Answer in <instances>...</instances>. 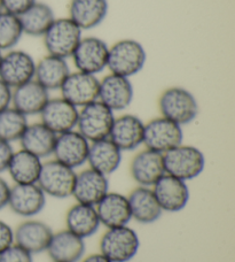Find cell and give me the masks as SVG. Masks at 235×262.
<instances>
[{"instance_id":"74e56055","label":"cell","mask_w":235,"mask_h":262,"mask_svg":"<svg viewBox=\"0 0 235 262\" xmlns=\"http://www.w3.org/2000/svg\"><path fill=\"white\" fill-rule=\"evenodd\" d=\"M13 89L0 79V113L12 106Z\"/></svg>"},{"instance_id":"9c48e42d","label":"cell","mask_w":235,"mask_h":262,"mask_svg":"<svg viewBox=\"0 0 235 262\" xmlns=\"http://www.w3.org/2000/svg\"><path fill=\"white\" fill-rule=\"evenodd\" d=\"M109 46L98 37H85L79 41L73 54L77 72L97 75L107 68Z\"/></svg>"},{"instance_id":"6da1fadb","label":"cell","mask_w":235,"mask_h":262,"mask_svg":"<svg viewBox=\"0 0 235 262\" xmlns=\"http://www.w3.org/2000/svg\"><path fill=\"white\" fill-rule=\"evenodd\" d=\"M161 116L180 127L192 123L199 115V102L185 88L172 86L162 92L158 99Z\"/></svg>"},{"instance_id":"836d02e7","label":"cell","mask_w":235,"mask_h":262,"mask_svg":"<svg viewBox=\"0 0 235 262\" xmlns=\"http://www.w3.org/2000/svg\"><path fill=\"white\" fill-rule=\"evenodd\" d=\"M0 262H34V255L14 243L0 253Z\"/></svg>"},{"instance_id":"1f68e13d","label":"cell","mask_w":235,"mask_h":262,"mask_svg":"<svg viewBox=\"0 0 235 262\" xmlns=\"http://www.w3.org/2000/svg\"><path fill=\"white\" fill-rule=\"evenodd\" d=\"M28 124L27 116L11 106L0 113V139L11 144L17 142L25 134Z\"/></svg>"},{"instance_id":"e0dca14e","label":"cell","mask_w":235,"mask_h":262,"mask_svg":"<svg viewBox=\"0 0 235 262\" xmlns=\"http://www.w3.org/2000/svg\"><path fill=\"white\" fill-rule=\"evenodd\" d=\"M145 123L139 116L124 114L115 118L109 138L122 152H131L144 145Z\"/></svg>"},{"instance_id":"52a82bcc","label":"cell","mask_w":235,"mask_h":262,"mask_svg":"<svg viewBox=\"0 0 235 262\" xmlns=\"http://www.w3.org/2000/svg\"><path fill=\"white\" fill-rule=\"evenodd\" d=\"M76 170L58 160L43 162L39 179L37 181L39 188L46 196L55 199H67L73 195V190L76 180Z\"/></svg>"},{"instance_id":"9a60e30c","label":"cell","mask_w":235,"mask_h":262,"mask_svg":"<svg viewBox=\"0 0 235 262\" xmlns=\"http://www.w3.org/2000/svg\"><path fill=\"white\" fill-rule=\"evenodd\" d=\"M46 194L38 184H14L11 186L8 207L14 214L25 219H32L43 212Z\"/></svg>"},{"instance_id":"d6986e66","label":"cell","mask_w":235,"mask_h":262,"mask_svg":"<svg viewBox=\"0 0 235 262\" xmlns=\"http://www.w3.org/2000/svg\"><path fill=\"white\" fill-rule=\"evenodd\" d=\"M109 192L108 177L88 167L76 174L73 195L76 203L96 206Z\"/></svg>"},{"instance_id":"4fadbf2b","label":"cell","mask_w":235,"mask_h":262,"mask_svg":"<svg viewBox=\"0 0 235 262\" xmlns=\"http://www.w3.org/2000/svg\"><path fill=\"white\" fill-rule=\"evenodd\" d=\"M134 89L130 78L109 74L100 81L98 100L112 112H122L132 104Z\"/></svg>"},{"instance_id":"7c38bea8","label":"cell","mask_w":235,"mask_h":262,"mask_svg":"<svg viewBox=\"0 0 235 262\" xmlns=\"http://www.w3.org/2000/svg\"><path fill=\"white\" fill-rule=\"evenodd\" d=\"M88 149L90 142L75 129L58 135L53 156L55 160L76 170L87 162Z\"/></svg>"},{"instance_id":"d590c367","label":"cell","mask_w":235,"mask_h":262,"mask_svg":"<svg viewBox=\"0 0 235 262\" xmlns=\"http://www.w3.org/2000/svg\"><path fill=\"white\" fill-rule=\"evenodd\" d=\"M14 244V229L0 220V253Z\"/></svg>"},{"instance_id":"8d00e7d4","label":"cell","mask_w":235,"mask_h":262,"mask_svg":"<svg viewBox=\"0 0 235 262\" xmlns=\"http://www.w3.org/2000/svg\"><path fill=\"white\" fill-rule=\"evenodd\" d=\"M14 152L15 151H14L11 143L0 139V174L7 171L8 165L12 160Z\"/></svg>"},{"instance_id":"83f0119b","label":"cell","mask_w":235,"mask_h":262,"mask_svg":"<svg viewBox=\"0 0 235 262\" xmlns=\"http://www.w3.org/2000/svg\"><path fill=\"white\" fill-rule=\"evenodd\" d=\"M56 137L58 135L39 122L28 124L25 134L22 135L18 142L21 144L22 149L43 160L45 158L53 156Z\"/></svg>"},{"instance_id":"5b68a950","label":"cell","mask_w":235,"mask_h":262,"mask_svg":"<svg viewBox=\"0 0 235 262\" xmlns=\"http://www.w3.org/2000/svg\"><path fill=\"white\" fill-rule=\"evenodd\" d=\"M140 239L137 231L128 226L109 228L100 239V253L111 262H129L137 255Z\"/></svg>"},{"instance_id":"d4e9b609","label":"cell","mask_w":235,"mask_h":262,"mask_svg":"<svg viewBox=\"0 0 235 262\" xmlns=\"http://www.w3.org/2000/svg\"><path fill=\"white\" fill-rule=\"evenodd\" d=\"M122 154L123 152L109 138L97 140L90 143L86 163L92 169L108 177L120 168Z\"/></svg>"},{"instance_id":"484cf974","label":"cell","mask_w":235,"mask_h":262,"mask_svg":"<svg viewBox=\"0 0 235 262\" xmlns=\"http://www.w3.org/2000/svg\"><path fill=\"white\" fill-rule=\"evenodd\" d=\"M132 220L141 224H152L161 219L163 210L152 188L138 186L128 195Z\"/></svg>"},{"instance_id":"44dd1931","label":"cell","mask_w":235,"mask_h":262,"mask_svg":"<svg viewBox=\"0 0 235 262\" xmlns=\"http://www.w3.org/2000/svg\"><path fill=\"white\" fill-rule=\"evenodd\" d=\"M101 226L107 229L128 226L132 215L128 196L119 192H108L96 205Z\"/></svg>"},{"instance_id":"3957f363","label":"cell","mask_w":235,"mask_h":262,"mask_svg":"<svg viewBox=\"0 0 235 262\" xmlns=\"http://www.w3.org/2000/svg\"><path fill=\"white\" fill-rule=\"evenodd\" d=\"M166 174L185 182L195 180L205 168L203 152L192 145L180 144L163 154Z\"/></svg>"},{"instance_id":"e575fe53","label":"cell","mask_w":235,"mask_h":262,"mask_svg":"<svg viewBox=\"0 0 235 262\" xmlns=\"http://www.w3.org/2000/svg\"><path fill=\"white\" fill-rule=\"evenodd\" d=\"M35 3L36 0H3V8L5 12L20 16Z\"/></svg>"},{"instance_id":"2e32d148","label":"cell","mask_w":235,"mask_h":262,"mask_svg":"<svg viewBox=\"0 0 235 262\" xmlns=\"http://www.w3.org/2000/svg\"><path fill=\"white\" fill-rule=\"evenodd\" d=\"M79 110L69 101L60 98H50L41 111L40 122L54 134L60 135L75 130L77 127Z\"/></svg>"},{"instance_id":"f1b7e54d","label":"cell","mask_w":235,"mask_h":262,"mask_svg":"<svg viewBox=\"0 0 235 262\" xmlns=\"http://www.w3.org/2000/svg\"><path fill=\"white\" fill-rule=\"evenodd\" d=\"M70 73L67 60L47 54L36 62L35 79L47 91L60 90Z\"/></svg>"},{"instance_id":"ab89813d","label":"cell","mask_w":235,"mask_h":262,"mask_svg":"<svg viewBox=\"0 0 235 262\" xmlns=\"http://www.w3.org/2000/svg\"><path fill=\"white\" fill-rule=\"evenodd\" d=\"M82 262H111V261L101 253H93L86 256L85 259H83Z\"/></svg>"},{"instance_id":"b9f144b4","label":"cell","mask_w":235,"mask_h":262,"mask_svg":"<svg viewBox=\"0 0 235 262\" xmlns=\"http://www.w3.org/2000/svg\"><path fill=\"white\" fill-rule=\"evenodd\" d=\"M3 52H2V51H0V63H2V59H3Z\"/></svg>"},{"instance_id":"60d3db41","label":"cell","mask_w":235,"mask_h":262,"mask_svg":"<svg viewBox=\"0 0 235 262\" xmlns=\"http://www.w3.org/2000/svg\"><path fill=\"white\" fill-rule=\"evenodd\" d=\"M4 8H3V0H0V12H3Z\"/></svg>"},{"instance_id":"ffe728a7","label":"cell","mask_w":235,"mask_h":262,"mask_svg":"<svg viewBox=\"0 0 235 262\" xmlns=\"http://www.w3.org/2000/svg\"><path fill=\"white\" fill-rule=\"evenodd\" d=\"M130 172L138 186L153 188V185L166 175L163 154L145 148L134 156L130 165Z\"/></svg>"},{"instance_id":"cb8c5ba5","label":"cell","mask_w":235,"mask_h":262,"mask_svg":"<svg viewBox=\"0 0 235 262\" xmlns=\"http://www.w3.org/2000/svg\"><path fill=\"white\" fill-rule=\"evenodd\" d=\"M108 9V0H72L69 18L82 30H91L106 20Z\"/></svg>"},{"instance_id":"277c9868","label":"cell","mask_w":235,"mask_h":262,"mask_svg":"<svg viewBox=\"0 0 235 262\" xmlns=\"http://www.w3.org/2000/svg\"><path fill=\"white\" fill-rule=\"evenodd\" d=\"M82 34L83 30L69 17L55 18L43 36L47 53L65 60L72 58L83 38Z\"/></svg>"},{"instance_id":"ba28073f","label":"cell","mask_w":235,"mask_h":262,"mask_svg":"<svg viewBox=\"0 0 235 262\" xmlns=\"http://www.w3.org/2000/svg\"><path fill=\"white\" fill-rule=\"evenodd\" d=\"M182 140H184L182 127L163 116L145 123L144 145L146 148L164 154L179 146L182 144Z\"/></svg>"},{"instance_id":"f35d334b","label":"cell","mask_w":235,"mask_h":262,"mask_svg":"<svg viewBox=\"0 0 235 262\" xmlns=\"http://www.w3.org/2000/svg\"><path fill=\"white\" fill-rule=\"evenodd\" d=\"M9 194H11V185L0 176V210L8 207Z\"/></svg>"},{"instance_id":"7a4b0ae2","label":"cell","mask_w":235,"mask_h":262,"mask_svg":"<svg viewBox=\"0 0 235 262\" xmlns=\"http://www.w3.org/2000/svg\"><path fill=\"white\" fill-rule=\"evenodd\" d=\"M147 54L144 46L134 39H122L109 46L107 68L110 74L132 77L144 69Z\"/></svg>"},{"instance_id":"8fae6325","label":"cell","mask_w":235,"mask_h":262,"mask_svg":"<svg viewBox=\"0 0 235 262\" xmlns=\"http://www.w3.org/2000/svg\"><path fill=\"white\" fill-rule=\"evenodd\" d=\"M100 79L96 75L76 72L70 73L60 88L61 97L77 108L97 101Z\"/></svg>"},{"instance_id":"d6a6232c","label":"cell","mask_w":235,"mask_h":262,"mask_svg":"<svg viewBox=\"0 0 235 262\" xmlns=\"http://www.w3.org/2000/svg\"><path fill=\"white\" fill-rule=\"evenodd\" d=\"M23 35L18 16L5 11L0 12V51L13 50Z\"/></svg>"},{"instance_id":"4316f807","label":"cell","mask_w":235,"mask_h":262,"mask_svg":"<svg viewBox=\"0 0 235 262\" xmlns=\"http://www.w3.org/2000/svg\"><path fill=\"white\" fill-rule=\"evenodd\" d=\"M65 229L86 239L96 235L101 227L96 206L76 203L65 214Z\"/></svg>"},{"instance_id":"8992f818","label":"cell","mask_w":235,"mask_h":262,"mask_svg":"<svg viewBox=\"0 0 235 262\" xmlns=\"http://www.w3.org/2000/svg\"><path fill=\"white\" fill-rule=\"evenodd\" d=\"M115 118L114 112L97 100L79 108L76 130L90 143L105 139L109 137Z\"/></svg>"},{"instance_id":"7402d4cb","label":"cell","mask_w":235,"mask_h":262,"mask_svg":"<svg viewBox=\"0 0 235 262\" xmlns=\"http://www.w3.org/2000/svg\"><path fill=\"white\" fill-rule=\"evenodd\" d=\"M50 100V91L32 79L22 85L13 89L12 107L21 112L23 115H39Z\"/></svg>"},{"instance_id":"5bb4252c","label":"cell","mask_w":235,"mask_h":262,"mask_svg":"<svg viewBox=\"0 0 235 262\" xmlns=\"http://www.w3.org/2000/svg\"><path fill=\"white\" fill-rule=\"evenodd\" d=\"M152 190L163 212H180L186 207L191 198L187 182L168 174L163 175L153 185Z\"/></svg>"},{"instance_id":"30bf717a","label":"cell","mask_w":235,"mask_h":262,"mask_svg":"<svg viewBox=\"0 0 235 262\" xmlns=\"http://www.w3.org/2000/svg\"><path fill=\"white\" fill-rule=\"evenodd\" d=\"M36 61L21 50H11L3 55L0 63V79L12 89L35 79Z\"/></svg>"},{"instance_id":"603a6c76","label":"cell","mask_w":235,"mask_h":262,"mask_svg":"<svg viewBox=\"0 0 235 262\" xmlns=\"http://www.w3.org/2000/svg\"><path fill=\"white\" fill-rule=\"evenodd\" d=\"M85 249V239L64 229L53 233L46 252L53 262H78Z\"/></svg>"},{"instance_id":"f546056e","label":"cell","mask_w":235,"mask_h":262,"mask_svg":"<svg viewBox=\"0 0 235 262\" xmlns=\"http://www.w3.org/2000/svg\"><path fill=\"white\" fill-rule=\"evenodd\" d=\"M43 160L25 149L14 152L7 171L15 184H34L39 179Z\"/></svg>"},{"instance_id":"4dcf8cb0","label":"cell","mask_w":235,"mask_h":262,"mask_svg":"<svg viewBox=\"0 0 235 262\" xmlns=\"http://www.w3.org/2000/svg\"><path fill=\"white\" fill-rule=\"evenodd\" d=\"M23 34L31 37H43L55 20L53 9L44 3H35L20 16Z\"/></svg>"},{"instance_id":"ac0fdd59","label":"cell","mask_w":235,"mask_h":262,"mask_svg":"<svg viewBox=\"0 0 235 262\" xmlns=\"http://www.w3.org/2000/svg\"><path fill=\"white\" fill-rule=\"evenodd\" d=\"M54 231L49 224L39 220L27 219L14 230V243L28 252L39 254L46 252Z\"/></svg>"}]
</instances>
